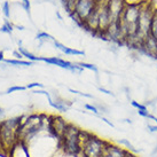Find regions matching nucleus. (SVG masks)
Masks as SVG:
<instances>
[{
	"mask_svg": "<svg viewBox=\"0 0 157 157\" xmlns=\"http://www.w3.org/2000/svg\"><path fill=\"white\" fill-rule=\"evenodd\" d=\"M21 116L0 122V151L8 156L9 150L20 140Z\"/></svg>",
	"mask_w": 157,
	"mask_h": 157,
	"instance_id": "nucleus-1",
	"label": "nucleus"
},
{
	"mask_svg": "<svg viewBox=\"0 0 157 157\" xmlns=\"http://www.w3.org/2000/svg\"><path fill=\"white\" fill-rule=\"evenodd\" d=\"M80 141H82V151L83 157H102L105 153V144L108 140L101 139L90 131H80Z\"/></svg>",
	"mask_w": 157,
	"mask_h": 157,
	"instance_id": "nucleus-2",
	"label": "nucleus"
},
{
	"mask_svg": "<svg viewBox=\"0 0 157 157\" xmlns=\"http://www.w3.org/2000/svg\"><path fill=\"white\" fill-rule=\"evenodd\" d=\"M80 131L77 125L72 123L68 124L64 134L60 140V147L63 153L68 156H77L82 151V141H80Z\"/></svg>",
	"mask_w": 157,
	"mask_h": 157,
	"instance_id": "nucleus-3",
	"label": "nucleus"
},
{
	"mask_svg": "<svg viewBox=\"0 0 157 157\" xmlns=\"http://www.w3.org/2000/svg\"><path fill=\"white\" fill-rule=\"evenodd\" d=\"M154 10H155L154 6L151 4H148L147 1L142 5L139 21H138V26H136V37H135V41L132 45V47H139L140 49L142 41L150 35V26H151Z\"/></svg>",
	"mask_w": 157,
	"mask_h": 157,
	"instance_id": "nucleus-4",
	"label": "nucleus"
},
{
	"mask_svg": "<svg viewBox=\"0 0 157 157\" xmlns=\"http://www.w3.org/2000/svg\"><path fill=\"white\" fill-rule=\"evenodd\" d=\"M39 61L46 62L47 64H51V66L60 67L62 69L69 70V71L74 72V74H82L84 71V69L79 66L78 63H72V62L63 60V59H61V57H59V56H49V57L40 56Z\"/></svg>",
	"mask_w": 157,
	"mask_h": 157,
	"instance_id": "nucleus-5",
	"label": "nucleus"
},
{
	"mask_svg": "<svg viewBox=\"0 0 157 157\" xmlns=\"http://www.w3.org/2000/svg\"><path fill=\"white\" fill-rule=\"evenodd\" d=\"M98 5H99V2H96L95 0H76L74 13L84 23V21L98 7Z\"/></svg>",
	"mask_w": 157,
	"mask_h": 157,
	"instance_id": "nucleus-6",
	"label": "nucleus"
},
{
	"mask_svg": "<svg viewBox=\"0 0 157 157\" xmlns=\"http://www.w3.org/2000/svg\"><path fill=\"white\" fill-rule=\"evenodd\" d=\"M69 122L59 115H49V125H48V131L51 134H53L55 138L61 140L62 135L64 134Z\"/></svg>",
	"mask_w": 157,
	"mask_h": 157,
	"instance_id": "nucleus-7",
	"label": "nucleus"
},
{
	"mask_svg": "<svg viewBox=\"0 0 157 157\" xmlns=\"http://www.w3.org/2000/svg\"><path fill=\"white\" fill-rule=\"evenodd\" d=\"M105 6L110 14L111 21H121L123 12L126 7L125 0H105Z\"/></svg>",
	"mask_w": 157,
	"mask_h": 157,
	"instance_id": "nucleus-8",
	"label": "nucleus"
},
{
	"mask_svg": "<svg viewBox=\"0 0 157 157\" xmlns=\"http://www.w3.org/2000/svg\"><path fill=\"white\" fill-rule=\"evenodd\" d=\"M113 22L111 21V17H110V14L108 12V8L105 6V1L103 2H100L99 4V37L103 35L108 26L110 25V23Z\"/></svg>",
	"mask_w": 157,
	"mask_h": 157,
	"instance_id": "nucleus-9",
	"label": "nucleus"
},
{
	"mask_svg": "<svg viewBox=\"0 0 157 157\" xmlns=\"http://www.w3.org/2000/svg\"><path fill=\"white\" fill-rule=\"evenodd\" d=\"M128 151L127 149L123 148L122 146L113 144L111 141H108L105 144V149L102 157H124Z\"/></svg>",
	"mask_w": 157,
	"mask_h": 157,
	"instance_id": "nucleus-10",
	"label": "nucleus"
},
{
	"mask_svg": "<svg viewBox=\"0 0 157 157\" xmlns=\"http://www.w3.org/2000/svg\"><path fill=\"white\" fill-rule=\"evenodd\" d=\"M8 156L9 157H31V155L25 142H23L22 140H18L17 142L12 147V149L9 150Z\"/></svg>",
	"mask_w": 157,
	"mask_h": 157,
	"instance_id": "nucleus-11",
	"label": "nucleus"
},
{
	"mask_svg": "<svg viewBox=\"0 0 157 157\" xmlns=\"http://www.w3.org/2000/svg\"><path fill=\"white\" fill-rule=\"evenodd\" d=\"M140 49L146 53V54H148L149 56L157 57V40L149 35L142 41V45H141Z\"/></svg>",
	"mask_w": 157,
	"mask_h": 157,
	"instance_id": "nucleus-12",
	"label": "nucleus"
},
{
	"mask_svg": "<svg viewBox=\"0 0 157 157\" xmlns=\"http://www.w3.org/2000/svg\"><path fill=\"white\" fill-rule=\"evenodd\" d=\"M54 46L59 49V51H61L62 53H64L66 55H74V56H79V55H84L85 53L84 51H79V49H76V48H70V47H67L64 46L63 44H61L60 41H57V40L54 39Z\"/></svg>",
	"mask_w": 157,
	"mask_h": 157,
	"instance_id": "nucleus-13",
	"label": "nucleus"
},
{
	"mask_svg": "<svg viewBox=\"0 0 157 157\" xmlns=\"http://www.w3.org/2000/svg\"><path fill=\"white\" fill-rule=\"evenodd\" d=\"M71 105H72V102L67 101L64 99L60 98V96H57L56 99L54 100V105H53L52 108H54V109L60 111V113H67Z\"/></svg>",
	"mask_w": 157,
	"mask_h": 157,
	"instance_id": "nucleus-14",
	"label": "nucleus"
},
{
	"mask_svg": "<svg viewBox=\"0 0 157 157\" xmlns=\"http://www.w3.org/2000/svg\"><path fill=\"white\" fill-rule=\"evenodd\" d=\"M4 62L6 64H10V66H24V67H30L33 64L32 61H23V60H12V59H5Z\"/></svg>",
	"mask_w": 157,
	"mask_h": 157,
	"instance_id": "nucleus-15",
	"label": "nucleus"
},
{
	"mask_svg": "<svg viewBox=\"0 0 157 157\" xmlns=\"http://www.w3.org/2000/svg\"><path fill=\"white\" fill-rule=\"evenodd\" d=\"M18 52L22 54L23 57H26V59H28V61H32V62L39 61L40 56H36V55H33L32 53H30L29 51H26L25 48H23L22 46H20V47H18Z\"/></svg>",
	"mask_w": 157,
	"mask_h": 157,
	"instance_id": "nucleus-16",
	"label": "nucleus"
},
{
	"mask_svg": "<svg viewBox=\"0 0 157 157\" xmlns=\"http://www.w3.org/2000/svg\"><path fill=\"white\" fill-rule=\"evenodd\" d=\"M150 36L157 40V8H155L151 20V26H150Z\"/></svg>",
	"mask_w": 157,
	"mask_h": 157,
	"instance_id": "nucleus-17",
	"label": "nucleus"
},
{
	"mask_svg": "<svg viewBox=\"0 0 157 157\" xmlns=\"http://www.w3.org/2000/svg\"><path fill=\"white\" fill-rule=\"evenodd\" d=\"M36 39L39 40L40 45L43 44V43H45V41H47V40H52V41H54V38H53L52 36L48 35L47 32H44V31L38 32V33H37V36H36Z\"/></svg>",
	"mask_w": 157,
	"mask_h": 157,
	"instance_id": "nucleus-18",
	"label": "nucleus"
},
{
	"mask_svg": "<svg viewBox=\"0 0 157 157\" xmlns=\"http://www.w3.org/2000/svg\"><path fill=\"white\" fill-rule=\"evenodd\" d=\"M13 28H14L13 24L9 22L8 18H6V20H5V23L1 25V28H0V32H2V33H12Z\"/></svg>",
	"mask_w": 157,
	"mask_h": 157,
	"instance_id": "nucleus-19",
	"label": "nucleus"
},
{
	"mask_svg": "<svg viewBox=\"0 0 157 157\" xmlns=\"http://www.w3.org/2000/svg\"><path fill=\"white\" fill-rule=\"evenodd\" d=\"M131 105L136 109V111H147L148 110V107L144 105V103L138 102V101L135 100H131Z\"/></svg>",
	"mask_w": 157,
	"mask_h": 157,
	"instance_id": "nucleus-20",
	"label": "nucleus"
},
{
	"mask_svg": "<svg viewBox=\"0 0 157 157\" xmlns=\"http://www.w3.org/2000/svg\"><path fill=\"white\" fill-rule=\"evenodd\" d=\"M2 12H4V15L6 18H9L10 17V6H9V2L8 1H5L4 4H2Z\"/></svg>",
	"mask_w": 157,
	"mask_h": 157,
	"instance_id": "nucleus-21",
	"label": "nucleus"
},
{
	"mask_svg": "<svg viewBox=\"0 0 157 157\" xmlns=\"http://www.w3.org/2000/svg\"><path fill=\"white\" fill-rule=\"evenodd\" d=\"M79 66L82 67L83 69H88L91 71H94V72H98V68L94 64H91V63H86V62H79Z\"/></svg>",
	"mask_w": 157,
	"mask_h": 157,
	"instance_id": "nucleus-22",
	"label": "nucleus"
},
{
	"mask_svg": "<svg viewBox=\"0 0 157 157\" xmlns=\"http://www.w3.org/2000/svg\"><path fill=\"white\" fill-rule=\"evenodd\" d=\"M26 86H18V85H15V86H12L9 87L7 91H6V94H10V93H14V92H18V91H25Z\"/></svg>",
	"mask_w": 157,
	"mask_h": 157,
	"instance_id": "nucleus-23",
	"label": "nucleus"
},
{
	"mask_svg": "<svg viewBox=\"0 0 157 157\" xmlns=\"http://www.w3.org/2000/svg\"><path fill=\"white\" fill-rule=\"evenodd\" d=\"M84 108H85V109H87V110H90V111H92V113H94V115H96V116H101L100 111H99V109L96 108L95 105H90V103H86V105H84Z\"/></svg>",
	"mask_w": 157,
	"mask_h": 157,
	"instance_id": "nucleus-24",
	"label": "nucleus"
},
{
	"mask_svg": "<svg viewBox=\"0 0 157 157\" xmlns=\"http://www.w3.org/2000/svg\"><path fill=\"white\" fill-rule=\"evenodd\" d=\"M22 7L24 8V10L26 12V14L30 16V12H31V5L29 0H22Z\"/></svg>",
	"mask_w": 157,
	"mask_h": 157,
	"instance_id": "nucleus-25",
	"label": "nucleus"
},
{
	"mask_svg": "<svg viewBox=\"0 0 157 157\" xmlns=\"http://www.w3.org/2000/svg\"><path fill=\"white\" fill-rule=\"evenodd\" d=\"M70 92H72L75 94H78L80 96H85V98H90V99H93V95L92 94H87V93H83V92L80 91H77V90H72V88H69Z\"/></svg>",
	"mask_w": 157,
	"mask_h": 157,
	"instance_id": "nucleus-26",
	"label": "nucleus"
},
{
	"mask_svg": "<svg viewBox=\"0 0 157 157\" xmlns=\"http://www.w3.org/2000/svg\"><path fill=\"white\" fill-rule=\"evenodd\" d=\"M32 88H44V85L40 83H31L26 85V90H32Z\"/></svg>",
	"mask_w": 157,
	"mask_h": 157,
	"instance_id": "nucleus-27",
	"label": "nucleus"
},
{
	"mask_svg": "<svg viewBox=\"0 0 157 157\" xmlns=\"http://www.w3.org/2000/svg\"><path fill=\"white\" fill-rule=\"evenodd\" d=\"M144 0H125L126 5H144Z\"/></svg>",
	"mask_w": 157,
	"mask_h": 157,
	"instance_id": "nucleus-28",
	"label": "nucleus"
},
{
	"mask_svg": "<svg viewBox=\"0 0 157 157\" xmlns=\"http://www.w3.org/2000/svg\"><path fill=\"white\" fill-rule=\"evenodd\" d=\"M100 118L102 119V122H105V124H107V125H109L110 127H113V128H115V124H113V122H110L109 119H107V118H105V116H102V115H101Z\"/></svg>",
	"mask_w": 157,
	"mask_h": 157,
	"instance_id": "nucleus-29",
	"label": "nucleus"
},
{
	"mask_svg": "<svg viewBox=\"0 0 157 157\" xmlns=\"http://www.w3.org/2000/svg\"><path fill=\"white\" fill-rule=\"evenodd\" d=\"M13 55H14L15 57H16L17 60H22V57H23L22 54H21V53L18 52V49H17V51H14V52H13Z\"/></svg>",
	"mask_w": 157,
	"mask_h": 157,
	"instance_id": "nucleus-30",
	"label": "nucleus"
},
{
	"mask_svg": "<svg viewBox=\"0 0 157 157\" xmlns=\"http://www.w3.org/2000/svg\"><path fill=\"white\" fill-rule=\"evenodd\" d=\"M99 90H100L101 92H103V93H105V94H108V95H113V92L109 91V90H105V87H99Z\"/></svg>",
	"mask_w": 157,
	"mask_h": 157,
	"instance_id": "nucleus-31",
	"label": "nucleus"
},
{
	"mask_svg": "<svg viewBox=\"0 0 157 157\" xmlns=\"http://www.w3.org/2000/svg\"><path fill=\"white\" fill-rule=\"evenodd\" d=\"M124 157H136V155H135L134 153H132V151H130V150H128V151L126 153V155H125Z\"/></svg>",
	"mask_w": 157,
	"mask_h": 157,
	"instance_id": "nucleus-32",
	"label": "nucleus"
},
{
	"mask_svg": "<svg viewBox=\"0 0 157 157\" xmlns=\"http://www.w3.org/2000/svg\"><path fill=\"white\" fill-rule=\"evenodd\" d=\"M4 52L2 51H0V63H1V61H4Z\"/></svg>",
	"mask_w": 157,
	"mask_h": 157,
	"instance_id": "nucleus-33",
	"label": "nucleus"
},
{
	"mask_svg": "<svg viewBox=\"0 0 157 157\" xmlns=\"http://www.w3.org/2000/svg\"><path fill=\"white\" fill-rule=\"evenodd\" d=\"M96 2H99V4H100V2H103V1H105V0H95Z\"/></svg>",
	"mask_w": 157,
	"mask_h": 157,
	"instance_id": "nucleus-34",
	"label": "nucleus"
},
{
	"mask_svg": "<svg viewBox=\"0 0 157 157\" xmlns=\"http://www.w3.org/2000/svg\"><path fill=\"white\" fill-rule=\"evenodd\" d=\"M0 113H2V109L1 108H0Z\"/></svg>",
	"mask_w": 157,
	"mask_h": 157,
	"instance_id": "nucleus-35",
	"label": "nucleus"
}]
</instances>
